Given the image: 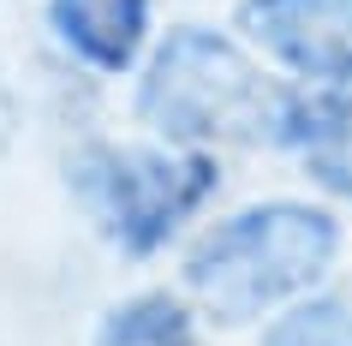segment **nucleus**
<instances>
[{
	"label": "nucleus",
	"instance_id": "nucleus-4",
	"mask_svg": "<svg viewBox=\"0 0 352 346\" xmlns=\"http://www.w3.org/2000/svg\"><path fill=\"white\" fill-rule=\"evenodd\" d=\"M245 36L311 84H352V0H245Z\"/></svg>",
	"mask_w": 352,
	"mask_h": 346
},
{
	"label": "nucleus",
	"instance_id": "nucleus-6",
	"mask_svg": "<svg viewBox=\"0 0 352 346\" xmlns=\"http://www.w3.org/2000/svg\"><path fill=\"white\" fill-rule=\"evenodd\" d=\"M96 346H197V334H191V316L167 292H144V299H126L108 310Z\"/></svg>",
	"mask_w": 352,
	"mask_h": 346
},
{
	"label": "nucleus",
	"instance_id": "nucleus-3",
	"mask_svg": "<svg viewBox=\"0 0 352 346\" xmlns=\"http://www.w3.org/2000/svg\"><path fill=\"white\" fill-rule=\"evenodd\" d=\"M78 191L120 251L149 257L215 191V162L209 155H155V149H84Z\"/></svg>",
	"mask_w": 352,
	"mask_h": 346
},
{
	"label": "nucleus",
	"instance_id": "nucleus-5",
	"mask_svg": "<svg viewBox=\"0 0 352 346\" xmlns=\"http://www.w3.org/2000/svg\"><path fill=\"white\" fill-rule=\"evenodd\" d=\"M48 24L84 66L126 72L144 48L149 0H48Z\"/></svg>",
	"mask_w": 352,
	"mask_h": 346
},
{
	"label": "nucleus",
	"instance_id": "nucleus-1",
	"mask_svg": "<svg viewBox=\"0 0 352 346\" xmlns=\"http://www.w3.org/2000/svg\"><path fill=\"white\" fill-rule=\"evenodd\" d=\"M293 84L269 78L263 66L233 48L215 30H173L155 48L138 90V108L149 113V126L167 131L173 144H263L287 149L298 113Z\"/></svg>",
	"mask_w": 352,
	"mask_h": 346
},
{
	"label": "nucleus",
	"instance_id": "nucleus-7",
	"mask_svg": "<svg viewBox=\"0 0 352 346\" xmlns=\"http://www.w3.org/2000/svg\"><path fill=\"white\" fill-rule=\"evenodd\" d=\"M263 346H352V305L340 299H305L269 328Z\"/></svg>",
	"mask_w": 352,
	"mask_h": 346
},
{
	"label": "nucleus",
	"instance_id": "nucleus-2",
	"mask_svg": "<svg viewBox=\"0 0 352 346\" xmlns=\"http://www.w3.org/2000/svg\"><path fill=\"white\" fill-rule=\"evenodd\" d=\"M340 251V227L316 203H257L245 215L221 221L197 239L186 257V281L204 299L209 316L251 323L269 305H287L293 292L322 281Z\"/></svg>",
	"mask_w": 352,
	"mask_h": 346
}]
</instances>
